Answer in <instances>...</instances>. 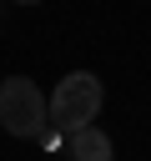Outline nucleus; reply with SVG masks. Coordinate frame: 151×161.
Returning a JSON list of instances; mask_svg holds the SVG:
<instances>
[{
  "mask_svg": "<svg viewBox=\"0 0 151 161\" xmlns=\"http://www.w3.org/2000/svg\"><path fill=\"white\" fill-rule=\"evenodd\" d=\"M0 126L20 141H45L50 111H45V96L30 75H5L0 80Z\"/></svg>",
  "mask_w": 151,
  "mask_h": 161,
  "instance_id": "f03ea898",
  "label": "nucleus"
},
{
  "mask_svg": "<svg viewBox=\"0 0 151 161\" xmlns=\"http://www.w3.org/2000/svg\"><path fill=\"white\" fill-rule=\"evenodd\" d=\"M101 101H106L101 75H91V70H70V75H60V86H55L50 101H45L55 136H70V131H81V126H96Z\"/></svg>",
  "mask_w": 151,
  "mask_h": 161,
  "instance_id": "f257e3e1",
  "label": "nucleus"
},
{
  "mask_svg": "<svg viewBox=\"0 0 151 161\" xmlns=\"http://www.w3.org/2000/svg\"><path fill=\"white\" fill-rule=\"evenodd\" d=\"M15 5H40V0H15Z\"/></svg>",
  "mask_w": 151,
  "mask_h": 161,
  "instance_id": "20e7f679",
  "label": "nucleus"
},
{
  "mask_svg": "<svg viewBox=\"0 0 151 161\" xmlns=\"http://www.w3.org/2000/svg\"><path fill=\"white\" fill-rule=\"evenodd\" d=\"M65 151H70V161H111V156H116V146H111V136H106L101 126L70 131V136H65Z\"/></svg>",
  "mask_w": 151,
  "mask_h": 161,
  "instance_id": "7ed1b4c3",
  "label": "nucleus"
}]
</instances>
